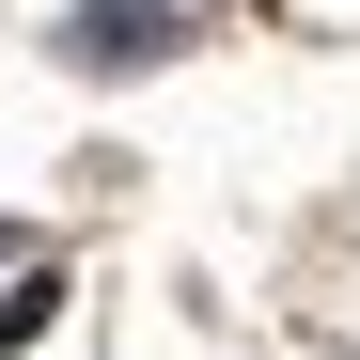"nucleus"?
<instances>
[{
  "instance_id": "1",
  "label": "nucleus",
  "mask_w": 360,
  "mask_h": 360,
  "mask_svg": "<svg viewBox=\"0 0 360 360\" xmlns=\"http://www.w3.org/2000/svg\"><path fill=\"white\" fill-rule=\"evenodd\" d=\"M47 47H63L79 79H141V63H172V47H188V0H79Z\"/></svg>"
},
{
  "instance_id": "2",
  "label": "nucleus",
  "mask_w": 360,
  "mask_h": 360,
  "mask_svg": "<svg viewBox=\"0 0 360 360\" xmlns=\"http://www.w3.org/2000/svg\"><path fill=\"white\" fill-rule=\"evenodd\" d=\"M0 266H16V219H0Z\"/></svg>"
}]
</instances>
